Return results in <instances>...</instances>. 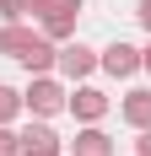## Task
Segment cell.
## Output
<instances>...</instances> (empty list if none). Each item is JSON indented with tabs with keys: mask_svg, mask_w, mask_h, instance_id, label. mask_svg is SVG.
<instances>
[{
	"mask_svg": "<svg viewBox=\"0 0 151 156\" xmlns=\"http://www.w3.org/2000/svg\"><path fill=\"white\" fill-rule=\"evenodd\" d=\"M65 97L70 92H65L54 76H32L27 92H22V108H27L32 119H54V113H65Z\"/></svg>",
	"mask_w": 151,
	"mask_h": 156,
	"instance_id": "cell-1",
	"label": "cell"
},
{
	"mask_svg": "<svg viewBox=\"0 0 151 156\" xmlns=\"http://www.w3.org/2000/svg\"><path fill=\"white\" fill-rule=\"evenodd\" d=\"M65 108L76 113V124H103L113 102H108V92H97V86H87V81H76V92L65 97Z\"/></svg>",
	"mask_w": 151,
	"mask_h": 156,
	"instance_id": "cell-2",
	"label": "cell"
},
{
	"mask_svg": "<svg viewBox=\"0 0 151 156\" xmlns=\"http://www.w3.org/2000/svg\"><path fill=\"white\" fill-rule=\"evenodd\" d=\"M16 156H65V140L49 129V119H38L16 135Z\"/></svg>",
	"mask_w": 151,
	"mask_h": 156,
	"instance_id": "cell-3",
	"label": "cell"
},
{
	"mask_svg": "<svg viewBox=\"0 0 151 156\" xmlns=\"http://www.w3.org/2000/svg\"><path fill=\"white\" fill-rule=\"evenodd\" d=\"M97 70H108L113 81L140 76V48H135V43H108V48H97Z\"/></svg>",
	"mask_w": 151,
	"mask_h": 156,
	"instance_id": "cell-4",
	"label": "cell"
},
{
	"mask_svg": "<svg viewBox=\"0 0 151 156\" xmlns=\"http://www.w3.org/2000/svg\"><path fill=\"white\" fill-rule=\"evenodd\" d=\"M65 81H87L92 70H97V48H87L81 38H70V43H60V65H54Z\"/></svg>",
	"mask_w": 151,
	"mask_h": 156,
	"instance_id": "cell-5",
	"label": "cell"
},
{
	"mask_svg": "<svg viewBox=\"0 0 151 156\" xmlns=\"http://www.w3.org/2000/svg\"><path fill=\"white\" fill-rule=\"evenodd\" d=\"M16 65H27V76H54V65H60V43H49L43 32H38V38H32V48H27Z\"/></svg>",
	"mask_w": 151,
	"mask_h": 156,
	"instance_id": "cell-6",
	"label": "cell"
},
{
	"mask_svg": "<svg viewBox=\"0 0 151 156\" xmlns=\"http://www.w3.org/2000/svg\"><path fill=\"white\" fill-rule=\"evenodd\" d=\"M70 156H119V145L108 140L97 124H81V129H76V140H70Z\"/></svg>",
	"mask_w": 151,
	"mask_h": 156,
	"instance_id": "cell-7",
	"label": "cell"
},
{
	"mask_svg": "<svg viewBox=\"0 0 151 156\" xmlns=\"http://www.w3.org/2000/svg\"><path fill=\"white\" fill-rule=\"evenodd\" d=\"M119 119H124L130 129H151V92H146V86L124 92V102H119Z\"/></svg>",
	"mask_w": 151,
	"mask_h": 156,
	"instance_id": "cell-8",
	"label": "cell"
},
{
	"mask_svg": "<svg viewBox=\"0 0 151 156\" xmlns=\"http://www.w3.org/2000/svg\"><path fill=\"white\" fill-rule=\"evenodd\" d=\"M32 38H38V32L22 27V22H0V54H6V59H22L32 48Z\"/></svg>",
	"mask_w": 151,
	"mask_h": 156,
	"instance_id": "cell-9",
	"label": "cell"
},
{
	"mask_svg": "<svg viewBox=\"0 0 151 156\" xmlns=\"http://www.w3.org/2000/svg\"><path fill=\"white\" fill-rule=\"evenodd\" d=\"M76 16H81V11H60V16H43V22H38V32H43L49 43H70V38H76Z\"/></svg>",
	"mask_w": 151,
	"mask_h": 156,
	"instance_id": "cell-10",
	"label": "cell"
},
{
	"mask_svg": "<svg viewBox=\"0 0 151 156\" xmlns=\"http://www.w3.org/2000/svg\"><path fill=\"white\" fill-rule=\"evenodd\" d=\"M87 0H27V11L43 22V16H60V11H81Z\"/></svg>",
	"mask_w": 151,
	"mask_h": 156,
	"instance_id": "cell-11",
	"label": "cell"
},
{
	"mask_svg": "<svg viewBox=\"0 0 151 156\" xmlns=\"http://www.w3.org/2000/svg\"><path fill=\"white\" fill-rule=\"evenodd\" d=\"M16 113H27L22 108V92L16 86H0V124H16Z\"/></svg>",
	"mask_w": 151,
	"mask_h": 156,
	"instance_id": "cell-12",
	"label": "cell"
},
{
	"mask_svg": "<svg viewBox=\"0 0 151 156\" xmlns=\"http://www.w3.org/2000/svg\"><path fill=\"white\" fill-rule=\"evenodd\" d=\"M27 16V0H0V22H22Z\"/></svg>",
	"mask_w": 151,
	"mask_h": 156,
	"instance_id": "cell-13",
	"label": "cell"
},
{
	"mask_svg": "<svg viewBox=\"0 0 151 156\" xmlns=\"http://www.w3.org/2000/svg\"><path fill=\"white\" fill-rule=\"evenodd\" d=\"M0 156H16V129L0 124Z\"/></svg>",
	"mask_w": 151,
	"mask_h": 156,
	"instance_id": "cell-14",
	"label": "cell"
},
{
	"mask_svg": "<svg viewBox=\"0 0 151 156\" xmlns=\"http://www.w3.org/2000/svg\"><path fill=\"white\" fill-rule=\"evenodd\" d=\"M135 156H151V129H135Z\"/></svg>",
	"mask_w": 151,
	"mask_h": 156,
	"instance_id": "cell-15",
	"label": "cell"
},
{
	"mask_svg": "<svg viewBox=\"0 0 151 156\" xmlns=\"http://www.w3.org/2000/svg\"><path fill=\"white\" fill-rule=\"evenodd\" d=\"M135 22H140V27L151 32V0H140V5H135Z\"/></svg>",
	"mask_w": 151,
	"mask_h": 156,
	"instance_id": "cell-16",
	"label": "cell"
},
{
	"mask_svg": "<svg viewBox=\"0 0 151 156\" xmlns=\"http://www.w3.org/2000/svg\"><path fill=\"white\" fill-rule=\"evenodd\" d=\"M140 70H146V76H151V43L140 48Z\"/></svg>",
	"mask_w": 151,
	"mask_h": 156,
	"instance_id": "cell-17",
	"label": "cell"
}]
</instances>
